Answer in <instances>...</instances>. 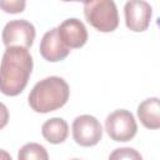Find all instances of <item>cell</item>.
I'll use <instances>...</instances> for the list:
<instances>
[{"mask_svg": "<svg viewBox=\"0 0 160 160\" xmlns=\"http://www.w3.org/2000/svg\"><path fill=\"white\" fill-rule=\"evenodd\" d=\"M72 138L80 146H94L102 138V126L100 121L91 115H80L72 121Z\"/></svg>", "mask_w": 160, "mask_h": 160, "instance_id": "5b68a950", "label": "cell"}, {"mask_svg": "<svg viewBox=\"0 0 160 160\" xmlns=\"http://www.w3.org/2000/svg\"><path fill=\"white\" fill-rule=\"evenodd\" d=\"M32 71V58L26 48H6L0 62V91L16 96L24 91Z\"/></svg>", "mask_w": 160, "mask_h": 160, "instance_id": "6da1fadb", "label": "cell"}, {"mask_svg": "<svg viewBox=\"0 0 160 160\" xmlns=\"http://www.w3.org/2000/svg\"><path fill=\"white\" fill-rule=\"evenodd\" d=\"M124 14L128 29L135 32H141L150 25L152 9L145 0H129L124 6Z\"/></svg>", "mask_w": 160, "mask_h": 160, "instance_id": "52a82bcc", "label": "cell"}, {"mask_svg": "<svg viewBox=\"0 0 160 160\" xmlns=\"http://www.w3.org/2000/svg\"><path fill=\"white\" fill-rule=\"evenodd\" d=\"M8 122H9V110L2 102H0V130L5 128Z\"/></svg>", "mask_w": 160, "mask_h": 160, "instance_id": "9a60e30c", "label": "cell"}, {"mask_svg": "<svg viewBox=\"0 0 160 160\" xmlns=\"http://www.w3.org/2000/svg\"><path fill=\"white\" fill-rule=\"evenodd\" d=\"M138 118L141 124L151 130L160 128V105L158 98H149L139 104Z\"/></svg>", "mask_w": 160, "mask_h": 160, "instance_id": "30bf717a", "label": "cell"}, {"mask_svg": "<svg viewBox=\"0 0 160 160\" xmlns=\"http://www.w3.org/2000/svg\"><path fill=\"white\" fill-rule=\"evenodd\" d=\"M0 158H5V159H11V156L8 154V152H5V151H2V150H0Z\"/></svg>", "mask_w": 160, "mask_h": 160, "instance_id": "2e32d148", "label": "cell"}, {"mask_svg": "<svg viewBox=\"0 0 160 160\" xmlns=\"http://www.w3.org/2000/svg\"><path fill=\"white\" fill-rule=\"evenodd\" d=\"M105 130L114 141H130L138 132V124L129 110L119 109L109 114L105 119Z\"/></svg>", "mask_w": 160, "mask_h": 160, "instance_id": "277c9868", "label": "cell"}, {"mask_svg": "<svg viewBox=\"0 0 160 160\" xmlns=\"http://www.w3.org/2000/svg\"><path fill=\"white\" fill-rule=\"evenodd\" d=\"M39 50H40V55L46 61H50V62L61 61L70 54V49L65 46L64 42L61 41L56 28L44 34Z\"/></svg>", "mask_w": 160, "mask_h": 160, "instance_id": "9c48e42d", "label": "cell"}, {"mask_svg": "<svg viewBox=\"0 0 160 160\" xmlns=\"http://www.w3.org/2000/svg\"><path fill=\"white\" fill-rule=\"evenodd\" d=\"M110 159H135V160H140L141 155L130 148H121V149H116L115 151H112L109 156Z\"/></svg>", "mask_w": 160, "mask_h": 160, "instance_id": "5bb4252c", "label": "cell"}, {"mask_svg": "<svg viewBox=\"0 0 160 160\" xmlns=\"http://www.w3.org/2000/svg\"><path fill=\"white\" fill-rule=\"evenodd\" d=\"M56 29L61 41L69 49L82 48L88 41L86 28L79 19H66Z\"/></svg>", "mask_w": 160, "mask_h": 160, "instance_id": "ba28073f", "label": "cell"}, {"mask_svg": "<svg viewBox=\"0 0 160 160\" xmlns=\"http://www.w3.org/2000/svg\"><path fill=\"white\" fill-rule=\"evenodd\" d=\"M42 138L51 144H61L69 135L68 122L62 118H51L41 126Z\"/></svg>", "mask_w": 160, "mask_h": 160, "instance_id": "8fae6325", "label": "cell"}, {"mask_svg": "<svg viewBox=\"0 0 160 160\" xmlns=\"http://www.w3.org/2000/svg\"><path fill=\"white\" fill-rule=\"evenodd\" d=\"M86 21L98 31L111 32L119 26V14L114 0H90L84 4Z\"/></svg>", "mask_w": 160, "mask_h": 160, "instance_id": "3957f363", "label": "cell"}, {"mask_svg": "<svg viewBox=\"0 0 160 160\" xmlns=\"http://www.w3.org/2000/svg\"><path fill=\"white\" fill-rule=\"evenodd\" d=\"M35 28L28 20H11L2 29V42L6 48L9 46H22L31 48L35 40Z\"/></svg>", "mask_w": 160, "mask_h": 160, "instance_id": "8992f818", "label": "cell"}, {"mask_svg": "<svg viewBox=\"0 0 160 160\" xmlns=\"http://www.w3.org/2000/svg\"><path fill=\"white\" fill-rule=\"evenodd\" d=\"M70 96L68 82L59 76H49L34 85L29 94L30 108L40 114H46L62 108Z\"/></svg>", "mask_w": 160, "mask_h": 160, "instance_id": "7a4b0ae2", "label": "cell"}, {"mask_svg": "<svg viewBox=\"0 0 160 160\" xmlns=\"http://www.w3.org/2000/svg\"><path fill=\"white\" fill-rule=\"evenodd\" d=\"M19 160H31V159H38V160H48L49 155L46 149L38 144V142H29L25 144L18 154Z\"/></svg>", "mask_w": 160, "mask_h": 160, "instance_id": "7c38bea8", "label": "cell"}, {"mask_svg": "<svg viewBox=\"0 0 160 160\" xmlns=\"http://www.w3.org/2000/svg\"><path fill=\"white\" fill-rule=\"evenodd\" d=\"M61 1H78V2H88V1H90V0H61Z\"/></svg>", "mask_w": 160, "mask_h": 160, "instance_id": "e0dca14e", "label": "cell"}, {"mask_svg": "<svg viewBox=\"0 0 160 160\" xmlns=\"http://www.w3.org/2000/svg\"><path fill=\"white\" fill-rule=\"evenodd\" d=\"M26 0H0V10L8 14H19L25 10Z\"/></svg>", "mask_w": 160, "mask_h": 160, "instance_id": "4fadbf2b", "label": "cell"}]
</instances>
